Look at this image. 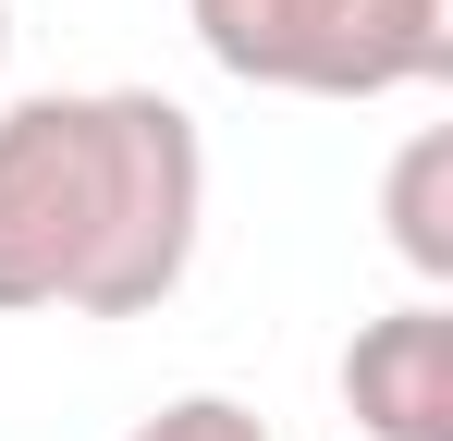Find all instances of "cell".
Here are the masks:
<instances>
[{
    "mask_svg": "<svg viewBox=\"0 0 453 441\" xmlns=\"http://www.w3.org/2000/svg\"><path fill=\"white\" fill-rule=\"evenodd\" d=\"M380 220H392V258L441 294V282H453V123H417V135L392 147Z\"/></svg>",
    "mask_w": 453,
    "mask_h": 441,
    "instance_id": "277c9868",
    "label": "cell"
},
{
    "mask_svg": "<svg viewBox=\"0 0 453 441\" xmlns=\"http://www.w3.org/2000/svg\"><path fill=\"white\" fill-rule=\"evenodd\" d=\"M209 233V135L159 86H50L0 111V319H148Z\"/></svg>",
    "mask_w": 453,
    "mask_h": 441,
    "instance_id": "6da1fadb",
    "label": "cell"
},
{
    "mask_svg": "<svg viewBox=\"0 0 453 441\" xmlns=\"http://www.w3.org/2000/svg\"><path fill=\"white\" fill-rule=\"evenodd\" d=\"M343 417L368 441H453V306L417 294L343 344Z\"/></svg>",
    "mask_w": 453,
    "mask_h": 441,
    "instance_id": "3957f363",
    "label": "cell"
},
{
    "mask_svg": "<svg viewBox=\"0 0 453 441\" xmlns=\"http://www.w3.org/2000/svg\"><path fill=\"white\" fill-rule=\"evenodd\" d=\"M0 62H12V0H0Z\"/></svg>",
    "mask_w": 453,
    "mask_h": 441,
    "instance_id": "8992f818",
    "label": "cell"
},
{
    "mask_svg": "<svg viewBox=\"0 0 453 441\" xmlns=\"http://www.w3.org/2000/svg\"><path fill=\"white\" fill-rule=\"evenodd\" d=\"M233 86L282 98H404L453 74V0H184Z\"/></svg>",
    "mask_w": 453,
    "mask_h": 441,
    "instance_id": "7a4b0ae2",
    "label": "cell"
},
{
    "mask_svg": "<svg viewBox=\"0 0 453 441\" xmlns=\"http://www.w3.org/2000/svg\"><path fill=\"white\" fill-rule=\"evenodd\" d=\"M135 441H270V417L233 392H172L159 417H135Z\"/></svg>",
    "mask_w": 453,
    "mask_h": 441,
    "instance_id": "5b68a950",
    "label": "cell"
}]
</instances>
